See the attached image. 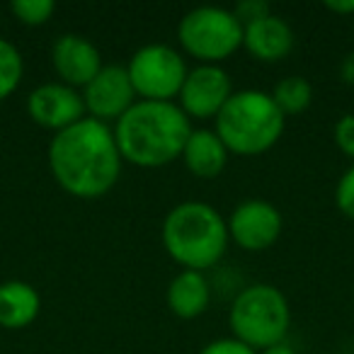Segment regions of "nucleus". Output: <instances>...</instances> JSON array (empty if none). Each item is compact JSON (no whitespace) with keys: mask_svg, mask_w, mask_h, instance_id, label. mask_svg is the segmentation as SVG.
<instances>
[{"mask_svg":"<svg viewBox=\"0 0 354 354\" xmlns=\"http://www.w3.org/2000/svg\"><path fill=\"white\" fill-rule=\"evenodd\" d=\"M122 162L114 129L97 119L85 117L51 136L49 170L71 197L100 199L109 194L122 177Z\"/></svg>","mask_w":354,"mask_h":354,"instance_id":"nucleus-1","label":"nucleus"},{"mask_svg":"<svg viewBox=\"0 0 354 354\" xmlns=\"http://www.w3.org/2000/svg\"><path fill=\"white\" fill-rule=\"evenodd\" d=\"M112 129L122 160L138 167H162L183 158L192 119L177 102L138 100Z\"/></svg>","mask_w":354,"mask_h":354,"instance_id":"nucleus-2","label":"nucleus"},{"mask_svg":"<svg viewBox=\"0 0 354 354\" xmlns=\"http://www.w3.org/2000/svg\"><path fill=\"white\" fill-rule=\"evenodd\" d=\"M226 218L207 202H183L162 221V245L183 270L204 272L218 265L228 250Z\"/></svg>","mask_w":354,"mask_h":354,"instance_id":"nucleus-3","label":"nucleus"},{"mask_svg":"<svg viewBox=\"0 0 354 354\" xmlns=\"http://www.w3.org/2000/svg\"><path fill=\"white\" fill-rule=\"evenodd\" d=\"M214 122V131L226 143L228 153L260 156L281 138L286 117L279 112L270 93L250 88L236 90Z\"/></svg>","mask_w":354,"mask_h":354,"instance_id":"nucleus-4","label":"nucleus"},{"mask_svg":"<svg viewBox=\"0 0 354 354\" xmlns=\"http://www.w3.org/2000/svg\"><path fill=\"white\" fill-rule=\"evenodd\" d=\"M228 328L233 337L255 352L286 342L291 328L289 301L274 284L245 286L228 310Z\"/></svg>","mask_w":354,"mask_h":354,"instance_id":"nucleus-5","label":"nucleus"},{"mask_svg":"<svg viewBox=\"0 0 354 354\" xmlns=\"http://www.w3.org/2000/svg\"><path fill=\"white\" fill-rule=\"evenodd\" d=\"M180 46L199 64L221 66L243 46V25L233 10L216 6H199L185 12L177 22Z\"/></svg>","mask_w":354,"mask_h":354,"instance_id":"nucleus-6","label":"nucleus"},{"mask_svg":"<svg viewBox=\"0 0 354 354\" xmlns=\"http://www.w3.org/2000/svg\"><path fill=\"white\" fill-rule=\"evenodd\" d=\"M127 73L138 100L148 102H175L189 68L183 54L167 44H146L133 51Z\"/></svg>","mask_w":354,"mask_h":354,"instance_id":"nucleus-7","label":"nucleus"},{"mask_svg":"<svg viewBox=\"0 0 354 354\" xmlns=\"http://www.w3.org/2000/svg\"><path fill=\"white\" fill-rule=\"evenodd\" d=\"M236 93L231 83V75L221 66L212 64H197L185 78V85L180 90V109L189 119H216L223 104Z\"/></svg>","mask_w":354,"mask_h":354,"instance_id":"nucleus-8","label":"nucleus"},{"mask_svg":"<svg viewBox=\"0 0 354 354\" xmlns=\"http://www.w3.org/2000/svg\"><path fill=\"white\" fill-rule=\"evenodd\" d=\"M83 102L90 119L117 124L138 102L127 66H102V71L83 88Z\"/></svg>","mask_w":354,"mask_h":354,"instance_id":"nucleus-9","label":"nucleus"},{"mask_svg":"<svg viewBox=\"0 0 354 354\" xmlns=\"http://www.w3.org/2000/svg\"><path fill=\"white\" fill-rule=\"evenodd\" d=\"M228 238L236 243L241 250L262 252L272 248L281 236V214L274 204L265 199H248L241 202L226 218Z\"/></svg>","mask_w":354,"mask_h":354,"instance_id":"nucleus-10","label":"nucleus"},{"mask_svg":"<svg viewBox=\"0 0 354 354\" xmlns=\"http://www.w3.org/2000/svg\"><path fill=\"white\" fill-rule=\"evenodd\" d=\"M27 114L41 129L59 133L64 129L78 124L85 119V102L83 93L71 85H64L61 80L56 83H44L27 95Z\"/></svg>","mask_w":354,"mask_h":354,"instance_id":"nucleus-11","label":"nucleus"},{"mask_svg":"<svg viewBox=\"0 0 354 354\" xmlns=\"http://www.w3.org/2000/svg\"><path fill=\"white\" fill-rule=\"evenodd\" d=\"M51 64L56 75L64 85H71L75 90H83L95 75L102 71V56L100 49L80 35H61L51 46Z\"/></svg>","mask_w":354,"mask_h":354,"instance_id":"nucleus-12","label":"nucleus"},{"mask_svg":"<svg viewBox=\"0 0 354 354\" xmlns=\"http://www.w3.org/2000/svg\"><path fill=\"white\" fill-rule=\"evenodd\" d=\"M243 49L262 64H277L294 49V30L284 17L270 12L262 20L243 27Z\"/></svg>","mask_w":354,"mask_h":354,"instance_id":"nucleus-13","label":"nucleus"},{"mask_svg":"<svg viewBox=\"0 0 354 354\" xmlns=\"http://www.w3.org/2000/svg\"><path fill=\"white\" fill-rule=\"evenodd\" d=\"M228 148L214 129H192L185 143V167L199 180H214L223 172L228 162Z\"/></svg>","mask_w":354,"mask_h":354,"instance_id":"nucleus-14","label":"nucleus"},{"mask_svg":"<svg viewBox=\"0 0 354 354\" xmlns=\"http://www.w3.org/2000/svg\"><path fill=\"white\" fill-rule=\"evenodd\" d=\"M212 304V286L204 272L183 270L167 284V308L183 320H194L204 315Z\"/></svg>","mask_w":354,"mask_h":354,"instance_id":"nucleus-15","label":"nucleus"},{"mask_svg":"<svg viewBox=\"0 0 354 354\" xmlns=\"http://www.w3.org/2000/svg\"><path fill=\"white\" fill-rule=\"evenodd\" d=\"M41 310V296L32 284L10 279L0 284V328L25 330Z\"/></svg>","mask_w":354,"mask_h":354,"instance_id":"nucleus-16","label":"nucleus"},{"mask_svg":"<svg viewBox=\"0 0 354 354\" xmlns=\"http://www.w3.org/2000/svg\"><path fill=\"white\" fill-rule=\"evenodd\" d=\"M270 95L284 117H296L313 102V85L304 75H289V78H281Z\"/></svg>","mask_w":354,"mask_h":354,"instance_id":"nucleus-17","label":"nucleus"},{"mask_svg":"<svg viewBox=\"0 0 354 354\" xmlns=\"http://www.w3.org/2000/svg\"><path fill=\"white\" fill-rule=\"evenodd\" d=\"M25 61L12 41L0 39V102L8 100L22 83Z\"/></svg>","mask_w":354,"mask_h":354,"instance_id":"nucleus-18","label":"nucleus"},{"mask_svg":"<svg viewBox=\"0 0 354 354\" xmlns=\"http://www.w3.org/2000/svg\"><path fill=\"white\" fill-rule=\"evenodd\" d=\"M10 10L22 25L27 27H41L51 20L56 12L54 0H12Z\"/></svg>","mask_w":354,"mask_h":354,"instance_id":"nucleus-19","label":"nucleus"},{"mask_svg":"<svg viewBox=\"0 0 354 354\" xmlns=\"http://www.w3.org/2000/svg\"><path fill=\"white\" fill-rule=\"evenodd\" d=\"M335 204L344 216L354 221V162L339 175L337 187H335Z\"/></svg>","mask_w":354,"mask_h":354,"instance_id":"nucleus-20","label":"nucleus"},{"mask_svg":"<svg viewBox=\"0 0 354 354\" xmlns=\"http://www.w3.org/2000/svg\"><path fill=\"white\" fill-rule=\"evenodd\" d=\"M333 138H335V146L354 162V112L342 114V117L335 122Z\"/></svg>","mask_w":354,"mask_h":354,"instance_id":"nucleus-21","label":"nucleus"},{"mask_svg":"<svg viewBox=\"0 0 354 354\" xmlns=\"http://www.w3.org/2000/svg\"><path fill=\"white\" fill-rule=\"evenodd\" d=\"M272 12L270 3L267 0H241L236 8H233V15L238 17L243 27L250 25V22H257L262 17H267Z\"/></svg>","mask_w":354,"mask_h":354,"instance_id":"nucleus-22","label":"nucleus"},{"mask_svg":"<svg viewBox=\"0 0 354 354\" xmlns=\"http://www.w3.org/2000/svg\"><path fill=\"white\" fill-rule=\"evenodd\" d=\"M199 354H257V352L236 337H221V339H214V342L204 344Z\"/></svg>","mask_w":354,"mask_h":354,"instance_id":"nucleus-23","label":"nucleus"},{"mask_svg":"<svg viewBox=\"0 0 354 354\" xmlns=\"http://www.w3.org/2000/svg\"><path fill=\"white\" fill-rule=\"evenodd\" d=\"M325 10L335 15H354V0H325Z\"/></svg>","mask_w":354,"mask_h":354,"instance_id":"nucleus-24","label":"nucleus"},{"mask_svg":"<svg viewBox=\"0 0 354 354\" xmlns=\"http://www.w3.org/2000/svg\"><path fill=\"white\" fill-rule=\"evenodd\" d=\"M339 78H342V83L354 85V51L344 56L342 64H339Z\"/></svg>","mask_w":354,"mask_h":354,"instance_id":"nucleus-25","label":"nucleus"},{"mask_svg":"<svg viewBox=\"0 0 354 354\" xmlns=\"http://www.w3.org/2000/svg\"><path fill=\"white\" fill-rule=\"evenodd\" d=\"M260 354H299L296 352L291 344H286V342H279V344H274V347H267V349H262Z\"/></svg>","mask_w":354,"mask_h":354,"instance_id":"nucleus-26","label":"nucleus"},{"mask_svg":"<svg viewBox=\"0 0 354 354\" xmlns=\"http://www.w3.org/2000/svg\"><path fill=\"white\" fill-rule=\"evenodd\" d=\"M0 25H3V15H0Z\"/></svg>","mask_w":354,"mask_h":354,"instance_id":"nucleus-27","label":"nucleus"}]
</instances>
